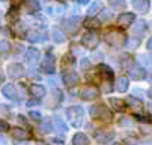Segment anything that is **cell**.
I'll return each mask as SVG.
<instances>
[{
  "label": "cell",
  "mask_w": 152,
  "mask_h": 145,
  "mask_svg": "<svg viewBox=\"0 0 152 145\" xmlns=\"http://www.w3.org/2000/svg\"><path fill=\"white\" fill-rule=\"evenodd\" d=\"M67 117H69V121L72 123V126L79 127L84 120V111L81 106H72L67 109Z\"/></svg>",
  "instance_id": "1"
},
{
  "label": "cell",
  "mask_w": 152,
  "mask_h": 145,
  "mask_svg": "<svg viewBox=\"0 0 152 145\" xmlns=\"http://www.w3.org/2000/svg\"><path fill=\"white\" fill-rule=\"evenodd\" d=\"M104 40L113 46H121L125 43V35L119 30H109L104 35Z\"/></svg>",
  "instance_id": "2"
},
{
  "label": "cell",
  "mask_w": 152,
  "mask_h": 145,
  "mask_svg": "<svg viewBox=\"0 0 152 145\" xmlns=\"http://www.w3.org/2000/svg\"><path fill=\"white\" fill-rule=\"evenodd\" d=\"M91 115L96 117V118H100L103 121H110L112 120V112L104 105H94L91 108Z\"/></svg>",
  "instance_id": "3"
},
{
  "label": "cell",
  "mask_w": 152,
  "mask_h": 145,
  "mask_svg": "<svg viewBox=\"0 0 152 145\" xmlns=\"http://www.w3.org/2000/svg\"><path fill=\"white\" fill-rule=\"evenodd\" d=\"M82 45H85L87 48H96L99 45V36L96 32H88L84 35L82 38Z\"/></svg>",
  "instance_id": "4"
},
{
  "label": "cell",
  "mask_w": 152,
  "mask_h": 145,
  "mask_svg": "<svg viewBox=\"0 0 152 145\" xmlns=\"http://www.w3.org/2000/svg\"><path fill=\"white\" fill-rule=\"evenodd\" d=\"M42 70L45 72V74H54V70H55V58L51 54L45 55V58L42 61Z\"/></svg>",
  "instance_id": "5"
},
{
  "label": "cell",
  "mask_w": 152,
  "mask_h": 145,
  "mask_svg": "<svg viewBox=\"0 0 152 145\" xmlns=\"http://www.w3.org/2000/svg\"><path fill=\"white\" fill-rule=\"evenodd\" d=\"M8 74L11 78H21L24 75V67L20 63H12L8 66Z\"/></svg>",
  "instance_id": "6"
},
{
  "label": "cell",
  "mask_w": 152,
  "mask_h": 145,
  "mask_svg": "<svg viewBox=\"0 0 152 145\" xmlns=\"http://www.w3.org/2000/svg\"><path fill=\"white\" fill-rule=\"evenodd\" d=\"M79 94L84 100H93L99 96V91H97L96 87H84V88H81Z\"/></svg>",
  "instance_id": "7"
},
{
  "label": "cell",
  "mask_w": 152,
  "mask_h": 145,
  "mask_svg": "<svg viewBox=\"0 0 152 145\" xmlns=\"http://www.w3.org/2000/svg\"><path fill=\"white\" fill-rule=\"evenodd\" d=\"M94 138H96L99 142L106 144V142H109V141H112V139H113V132L102 129V130H97V132L94 133Z\"/></svg>",
  "instance_id": "8"
},
{
  "label": "cell",
  "mask_w": 152,
  "mask_h": 145,
  "mask_svg": "<svg viewBox=\"0 0 152 145\" xmlns=\"http://www.w3.org/2000/svg\"><path fill=\"white\" fill-rule=\"evenodd\" d=\"M63 79H64V84H66L67 87H73V85L78 84V81H79V75H78V74H75V72H72V70H69V72H66V74H64Z\"/></svg>",
  "instance_id": "9"
},
{
  "label": "cell",
  "mask_w": 152,
  "mask_h": 145,
  "mask_svg": "<svg viewBox=\"0 0 152 145\" xmlns=\"http://www.w3.org/2000/svg\"><path fill=\"white\" fill-rule=\"evenodd\" d=\"M128 75H130V78L140 81V79L145 78V69L140 67V66H133V67H130V70H128Z\"/></svg>",
  "instance_id": "10"
},
{
  "label": "cell",
  "mask_w": 152,
  "mask_h": 145,
  "mask_svg": "<svg viewBox=\"0 0 152 145\" xmlns=\"http://www.w3.org/2000/svg\"><path fill=\"white\" fill-rule=\"evenodd\" d=\"M3 94H5L6 97H9V99H14V100L20 99V93H18V90H17V87H15L14 84L5 85V87H3Z\"/></svg>",
  "instance_id": "11"
},
{
  "label": "cell",
  "mask_w": 152,
  "mask_h": 145,
  "mask_svg": "<svg viewBox=\"0 0 152 145\" xmlns=\"http://www.w3.org/2000/svg\"><path fill=\"white\" fill-rule=\"evenodd\" d=\"M133 21H134V14H131V12L121 14L118 17V24H121V26H130Z\"/></svg>",
  "instance_id": "12"
},
{
  "label": "cell",
  "mask_w": 152,
  "mask_h": 145,
  "mask_svg": "<svg viewBox=\"0 0 152 145\" xmlns=\"http://www.w3.org/2000/svg\"><path fill=\"white\" fill-rule=\"evenodd\" d=\"M133 6L134 9L140 12H148L149 11V0H133Z\"/></svg>",
  "instance_id": "13"
},
{
  "label": "cell",
  "mask_w": 152,
  "mask_h": 145,
  "mask_svg": "<svg viewBox=\"0 0 152 145\" xmlns=\"http://www.w3.org/2000/svg\"><path fill=\"white\" fill-rule=\"evenodd\" d=\"M39 51L36 49V48H30L28 51H27V60H28V63L30 64H36L37 63V60H39Z\"/></svg>",
  "instance_id": "14"
},
{
  "label": "cell",
  "mask_w": 152,
  "mask_h": 145,
  "mask_svg": "<svg viewBox=\"0 0 152 145\" xmlns=\"http://www.w3.org/2000/svg\"><path fill=\"white\" fill-rule=\"evenodd\" d=\"M30 91H31V94H33L34 97H37V99L43 97V96H45V93H46V91H45V87H43V85H39V84L31 85Z\"/></svg>",
  "instance_id": "15"
},
{
  "label": "cell",
  "mask_w": 152,
  "mask_h": 145,
  "mask_svg": "<svg viewBox=\"0 0 152 145\" xmlns=\"http://www.w3.org/2000/svg\"><path fill=\"white\" fill-rule=\"evenodd\" d=\"M128 78H125V77H121V78H118L116 79V88H118V91H121V93H124V91H127L128 90Z\"/></svg>",
  "instance_id": "16"
},
{
  "label": "cell",
  "mask_w": 152,
  "mask_h": 145,
  "mask_svg": "<svg viewBox=\"0 0 152 145\" xmlns=\"http://www.w3.org/2000/svg\"><path fill=\"white\" fill-rule=\"evenodd\" d=\"M73 145H88V138L84 133H76L73 136Z\"/></svg>",
  "instance_id": "17"
},
{
  "label": "cell",
  "mask_w": 152,
  "mask_h": 145,
  "mask_svg": "<svg viewBox=\"0 0 152 145\" xmlns=\"http://www.w3.org/2000/svg\"><path fill=\"white\" fill-rule=\"evenodd\" d=\"M99 70H100V74H102L104 78H107V79H112V78H113V70H112L109 66L100 64V66H99Z\"/></svg>",
  "instance_id": "18"
},
{
  "label": "cell",
  "mask_w": 152,
  "mask_h": 145,
  "mask_svg": "<svg viewBox=\"0 0 152 145\" xmlns=\"http://www.w3.org/2000/svg\"><path fill=\"white\" fill-rule=\"evenodd\" d=\"M54 121H55V129H57V132H58L60 135H64V133L67 132V126L64 124V121H63L60 117H55Z\"/></svg>",
  "instance_id": "19"
},
{
  "label": "cell",
  "mask_w": 152,
  "mask_h": 145,
  "mask_svg": "<svg viewBox=\"0 0 152 145\" xmlns=\"http://www.w3.org/2000/svg\"><path fill=\"white\" fill-rule=\"evenodd\" d=\"M11 135L15 138V139H26L27 138V133L24 129H20V127H14L11 129Z\"/></svg>",
  "instance_id": "20"
},
{
  "label": "cell",
  "mask_w": 152,
  "mask_h": 145,
  "mask_svg": "<svg viewBox=\"0 0 152 145\" xmlns=\"http://www.w3.org/2000/svg\"><path fill=\"white\" fill-rule=\"evenodd\" d=\"M26 9H27L28 12H37V11L40 9L39 2H37V0H28V2L26 3Z\"/></svg>",
  "instance_id": "21"
},
{
  "label": "cell",
  "mask_w": 152,
  "mask_h": 145,
  "mask_svg": "<svg viewBox=\"0 0 152 145\" xmlns=\"http://www.w3.org/2000/svg\"><path fill=\"white\" fill-rule=\"evenodd\" d=\"M52 39H54L57 43H61V42H64V40H66V35H64L63 32H60V30L54 29V30H52Z\"/></svg>",
  "instance_id": "22"
},
{
  "label": "cell",
  "mask_w": 152,
  "mask_h": 145,
  "mask_svg": "<svg viewBox=\"0 0 152 145\" xmlns=\"http://www.w3.org/2000/svg\"><path fill=\"white\" fill-rule=\"evenodd\" d=\"M102 8H103V3H102V2H94V3L90 6V9H88V15H96Z\"/></svg>",
  "instance_id": "23"
},
{
  "label": "cell",
  "mask_w": 152,
  "mask_h": 145,
  "mask_svg": "<svg viewBox=\"0 0 152 145\" xmlns=\"http://www.w3.org/2000/svg\"><path fill=\"white\" fill-rule=\"evenodd\" d=\"M127 103H128L131 108H134V109H142V102H140L139 99L133 97V96H130V97L127 99Z\"/></svg>",
  "instance_id": "24"
},
{
  "label": "cell",
  "mask_w": 152,
  "mask_h": 145,
  "mask_svg": "<svg viewBox=\"0 0 152 145\" xmlns=\"http://www.w3.org/2000/svg\"><path fill=\"white\" fill-rule=\"evenodd\" d=\"M145 30H146V23L143 20L137 21V24L133 27V33H139L140 32V35H142V33H145Z\"/></svg>",
  "instance_id": "25"
},
{
  "label": "cell",
  "mask_w": 152,
  "mask_h": 145,
  "mask_svg": "<svg viewBox=\"0 0 152 145\" xmlns=\"http://www.w3.org/2000/svg\"><path fill=\"white\" fill-rule=\"evenodd\" d=\"M109 102L113 105V108H115L116 111H124V109H125V106H124V102H122L121 99H115V97H112Z\"/></svg>",
  "instance_id": "26"
},
{
  "label": "cell",
  "mask_w": 152,
  "mask_h": 145,
  "mask_svg": "<svg viewBox=\"0 0 152 145\" xmlns=\"http://www.w3.org/2000/svg\"><path fill=\"white\" fill-rule=\"evenodd\" d=\"M109 5L113 9H124L125 8V0H109Z\"/></svg>",
  "instance_id": "27"
},
{
  "label": "cell",
  "mask_w": 152,
  "mask_h": 145,
  "mask_svg": "<svg viewBox=\"0 0 152 145\" xmlns=\"http://www.w3.org/2000/svg\"><path fill=\"white\" fill-rule=\"evenodd\" d=\"M8 21H9V23H15V21H18V11H17L15 8L9 9V12H8Z\"/></svg>",
  "instance_id": "28"
},
{
  "label": "cell",
  "mask_w": 152,
  "mask_h": 145,
  "mask_svg": "<svg viewBox=\"0 0 152 145\" xmlns=\"http://www.w3.org/2000/svg\"><path fill=\"white\" fill-rule=\"evenodd\" d=\"M51 129H52V127H51V121L46 118V120L40 124V132H42V133H49Z\"/></svg>",
  "instance_id": "29"
},
{
  "label": "cell",
  "mask_w": 152,
  "mask_h": 145,
  "mask_svg": "<svg viewBox=\"0 0 152 145\" xmlns=\"http://www.w3.org/2000/svg\"><path fill=\"white\" fill-rule=\"evenodd\" d=\"M27 39H28L30 42H37V40L40 39V35H39L37 32H28V35H27Z\"/></svg>",
  "instance_id": "30"
},
{
  "label": "cell",
  "mask_w": 152,
  "mask_h": 145,
  "mask_svg": "<svg viewBox=\"0 0 152 145\" xmlns=\"http://www.w3.org/2000/svg\"><path fill=\"white\" fill-rule=\"evenodd\" d=\"M72 63H73V57H72V55H64V57H63V61H61V66L66 67L67 64L70 66Z\"/></svg>",
  "instance_id": "31"
},
{
  "label": "cell",
  "mask_w": 152,
  "mask_h": 145,
  "mask_svg": "<svg viewBox=\"0 0 152 145\" xmlns=\"http://www.w3.org/2000/svg\"><path fill=\"white\" fill-rule=\"evenodd\" d=\"M124 58H122V66L127 69L128 67V64H131V58H130V55H122Z\"/></svg>",
  "instance_id": "32"
},
{
  "label": "cell",
  "mask_w": 152,
  "mask_h": 145,
  "mask_svg": "<svg viewBox=\"0 0 152 145\" xmlns=\"http://www.w3.org/2000/svg\"><path fill=\"white\" fill-rule=\"evenodd\" d=\"M8 129H9V124L6 121H3V120H0V132H5Z\"/></svg>",
  "instance_id": "33"
},
{
  "label": "cell",
  "mask_w": 152,
  "mask_h": 145,
  "mask_svg": "<svg viewBox=\"0 0 152 145\" xmlns=\"http://www.w3.org/2000/svg\"><path fill=\"white\" fill-rule=\"evenodd\" d=\"M30 117H31L33 120H40V114H39L37 111H31V112H30Z\"/></svg>",
  "instance_id": "34"
},
{
  "label": "cell",
  "mask_w": 152,
  "mask_h": 145,
  "mask_svg": "<svg viewBox=\"0 0 152 145\" xmlns=\"http://www.w3.org/2000/svg\"><path fill=\"white\" fill-rule=\"evenodd\" d=\"M128 43H130V48H136L137 43H139V39H130Z\"/></svg>",
  "instance_id": "35"
},
{
  "label": "cell",
  "mask_w": 152,
  "mask_h": 145,
  "mask_svg": "<svg viewBox=\"0 0 152 145\" xmlns=\"http://www.w3.org/2000/svg\"><path fill=\"white\" fill-rule=\"evenodd\" d=\"M85 26H87V27H91V26H99V23H97L96 20H88V21L85 23Z\"/></svg>",
  "instance_id": "36"
},
{
  "label": "cell",
  "mask_w": 152,
  "mask_h": 145,
  "mask_svg": "<svg viewBox=\"0 0 152 145\" xmlns=\"http://www.w3.org/2000/svg\"><path fill=\"white\" fill-rule=\"evenodd\" d=\"M11 3H12L14 8H17V6H20V5L23 3V0H11Z\"/></svg>",
  "instance_id": "37"
},
{
  "label": "cell",
  "mask_w": 152,
  "mask_h": 145,
  "mask_svg": "<svg viewBox=\"0 0 152 145\" xmlns=\"http://www.w3.org/2000/svg\"><path fill=\"white\" fill-rule=\"evenodd\" d=\"M110 17H112V14H110V12H106V14H103V15H102V18H110Z\"/></svg>",
  "instance_id": "38"
},
{
  "label": "cell",
  "mask_w": 152,
  "mask_h": 145,
  "mask_svg": "<svg viewBox=\"0 0 152 145\" xmlns=\"http://www.w3.org/2000/svg\"><path fill=\"white\" fill-rule=\"evenodd\" d=\"M121 123H122L124 126H130V120H125V118H124V120H121Z\"/></svg>",
  "instance_id": "39"
},
{
  "label": "cell",
  "mask_w": 152,
  "mask_h": 145,
  "mask_svg": "<svg viewBox=\"0 0 152 145\" xmlns=\"http://www.w3.org/2000/svg\"><path fill=\"white\" fill-rule=\"evenodd\" d=\"M0 48H2L3 51H6V49H8V43H6V42H3V43H2V46H0Z\"/></svg>",
  "instance_id": "40"
},
{
  "label": "cell",
  "mask_w": 152,
  "mask_h": 145,
  "mask_svg": "<svg viewBox=\"0 0 152 145\" xmlns=\"http://www.w3.org/2000/svg\"><path fill=\"white\" fill-rule=\"evenodd\" d=\"M78 2H79L81 5H85V3H88V0H78Z\"/></svg>",
  "instance_id": "41"
},
{
  "label": "cell",
  "mask_w": 152,
  "mask_h": 145,
  "mask_svg": "<svg viewBox=\"0 0 152 145\" xmlns=\"http://www.w3.org/2000/svg\"><path fill=\"white\" fill-rule=\"evenodd\" d=\"M2 81H3V72L0 70V82H2Z\"/></svg>",
  "instance_id": "42"
},
{
  "label": "cell",
  "mask_w": 152,
  "mask_h": 145,
  "mask_svg": "<svg viewBox=\"0 0 152 145\" xmlns=\"http://www.w3.org/2000/svg\"><path fill=\"white\" fill-rule=\"evenodd\" d=\"M0 17H2V12H0Z\"/></svg>",
  "instance_id": "43"
}]
</instances>
